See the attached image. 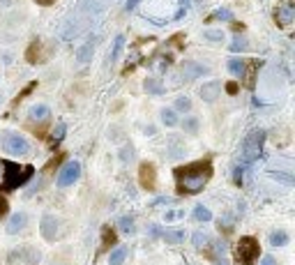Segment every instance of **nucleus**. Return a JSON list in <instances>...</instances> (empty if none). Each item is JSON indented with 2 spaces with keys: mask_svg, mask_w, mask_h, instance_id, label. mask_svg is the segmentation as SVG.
I'll list each match as a JSON object with an SVG mask.
<instances>
[{
  "mask_svg": "<svg viewBox=\"0 0 295 265\" xmlns=\"http://www.w3.org/2000/svg\"><path fill=\"white\" fill-rule=\"evenodd\" d=\"M173 173L180 194H201L208 180L212 178V164L210 159H196L185 166H178Z\"/></svg>",
  "mask_w": 295,
  "mask_h": 265,
  "instance_id": "1",
  "label": "nucleus"
},
{
  "mask_svg": "<svg viewBox=\"0 0 295 265\" xmlns=\"http://www.w3.org/2000/svg\"><path fill=\"white\" fill-rule=\"evenodd\" d=\"M35 175V166L30 164H19L9 159H0V191H14L30 182Z\"/></svg>",
  "mask_w": 295,
  "mask_h": 265,
  "instance_id": "2",
  "label": "nucleus"
},
{
  "mask_svg": "<svg viewBox=\"0 0 295 265\" xmlns=\"http://www.w3.org/2000/svg\"><path fill=\"white\" fill-rule=\"evenodd\" d=\"M263 141H265L263 129H251L249 134L244 136L242 145H240V161H242V166H249L251 161H256V159L261 157Z\"/></svg>",
  "mask_w": 295,
  "mask_h": 265,
  "instance_id": "3",
  "label": "nucleus"
},
{
  "mask_svg": "<svg viewBox=\"0 0 295 265\" xmlns=\"http://www.w3.org/2000/svg\"><path fill=\"white\" fill-rule=\"evenodd\" d=\"M261 256V244L254 235H242L235 244V258L240 265H254Z\"/></svg>",
  "mask_w": 295,
  "mask_h": 265,
  "instance_id": "4",
  "label": "nucleus"
},
{
  "mask_svg": "<svg viewBox=\"0 0 295 265\" xmlns=\"http://www.w3.org/2000/svg\"><path fill=\"white\" fill-rule=\"evenodd\" d=\"M0 145H2V150L7 152V155H14V157L28 155V150H30V143L19 132H5L2 138H0Z\"/></svg>",
  "mask_w": 295,
  "mask_h": 265,
  "instance_id": "5",
  "label": "nucleus"
},
{
  "mask_svg": "<svg viewBox=\"0 0 295 265\" xmlns=\"http://www.w3.org/2000/svg\"><path fill=\"white\" fill-rule=\"evenodd\" d=\"M79 178H81V164H79L76 159H69V161L62 164V168L58 171V175H55V185H58L60 189H65V187H72Z\"/></svg>",
  "mask_w": 295,
  "mask_h": 265,
  "instance_id": "6",
  "label": "nucleus"
},
{
  "mask_svg": "<svg viewBox=\"0 0 295 265\" xmlns=\"http://www.w3.org/2000/svg\"><path fill=\"white\" fill-rule=\"evenodd\" d=\"M274 21L279 28H288L295 21V2L293 0H281L274 7Z\"/></svg>",
  "mask_w": 295,
  "mask_h": 265,
  "instance_id": "7",
  "label": "nucleus"
},
{
  "mask_svg": "<svg viewBox=\"0 0 295 265\" xmlns=\"http://www.w3.org/2000/svg\"><path fill=\"white\" fill-rule=\"evenodd\" d=\"M138 180H141V185H143L148 191L155 189V185H157L155 164H150V161H143V164H141V168H138Z\"/></svg>",
  "mask_w": 295,
  "mask_h": 265,
  "instance_id": "8",
  "label": "nucleus"
},
{
  "mask_svg": "<svg viewBox=\"0 0 295 265\" xmlns=\"http://www.w3.org/2000/svg\"><path fill=\"white\" fill-rule=\"evenodd\" d=\"M39 231H42V238L53 242L55 238H58V219L53 217V214H44L42 221H39Z\"/></svg>",
  "mask_w": 295,
  "mask_h": 265,
  "instance_id": "9",
  "label": "nucleus"
},
{
  "mask_svg": "<svg viewBox=\"0 0 295 265\" xmlns=\"http://www.w3.org/2000/svg\"><path fill=\"white\" fill-rule=\"evenodd\" d=\"M219 92H221V81H208V83L201 85L198 95H201L203 102L212 104V102H217V99H219Z\"/></svg>",
  "mask_w": 295,
  "mask_h": 265,
  "instance_id": "10",
  "label": "nucleus"
},
{
  "mask_svg": "<svg viewBox=\"0 0 295 265\" xmlns=\"http://www.w3.org/2000/svg\"><path fill=\"white\" fill-rule=\"evenodd\" d=\"M208 74V67L205 65H198V62H185L182 65V81L187 83V81H194L198 76Z\"/></svg>",
  "mask_w": 295,
  "mask_h": 265,
  "instance_id": "11",
  "label": "nucleus"
},
{
  "mask_svg": "<svg viewBox=\"0 0 295 265\" xmlns=\"http://www.w3.org/2000/svg\"><path fill=\"white\" fill-rule=\"evenodd\" d=\"M26 224H28V214H26V212H14L7 221V233L9 235L21 233L23 228H26Z\"/></svg>",
  "mask_w": 295,
  "mask_h": 265,
  "instance_id": "12",
  "label": "nucleus"
},
{
  "mask_svg": "<svg viewBox=\"0 0 295 265\" xmlns=\"http://www.w3.org/2000/svg\"><path fill=\"white\" fill-rule=\"evenodd\" d=\"M28 118L35 120V122H44V120L51 118V108H49L46 104H35V106L28 108Z\"/></svg>",
  "mask_w": 295,
  "mask_h": 265,
  "instance_id": "13",
  "label": "nucleus"
},
{
  "mask_svg": "<svg viewBox=\"0 0 295 265\" xmlns=\"http://www.w3.org/2000/svg\"><path fill=\"white\" fill-rule=\"evenodd\" d=\"M161 238H164V242L166 244H182L185 242V228H166L164 233H161Z\"/></svg>",
  "mask_w": 295,
  "mask_h": 265,
  "instance_id": "14",
  "label": "nucleus"
},
{
  "mask_svg": "<svg viewBox=\"0 0 295 265\" xmlns=\"http://www.w3.org/2000/svg\"><path fill=\"white\" fill-rule=\"evenodd\" d=\"M270 247H286L288 242H291V235L286 233V231H281V228H277V231H272L270 233Z\"/></svg>",
  "mask_w": 295,
  "mask_h": 265,
  "instance_id": "15",
  "label": "nucleus"
},
{
  "mask_svg": "<svg viewBox=\"0 0 295 265\" xmlns=\"http://www.w3.org/2000/svg\"><path fill=\"white\" fill-rule=\"evenodd\" d=\"M226 67L233 76H240V79H242L244 72H247V60H242V58H231V60L226 62Z\"/></svg>",
  "mask_w": 295,
  "mask_h": 265,
  "instance_id": "16",
  "label": "nucleus"
},
{
  "mask_svg": "<svg viewBox=\"0 0 295 265\" xmlns=\"http://www.w3.org/2000/svg\"><path fill=\"white\" fill-rule=\"evenodd\" d=\"M143 90L148 92V95H164V92H166V88L161 85V81H159V79H145Z\"/></svg>",
  "mask_w": 295,
  "mask_h": 265,
  "instance_id": "17",
  "label": "nucleus"
},
{
  "mask_svg": "<svg viewBox=\"0 0 295 265\" xmlns=\"http://www.w3.org/2000/svg\"><path fill=\"white\" fill-rule=\"evenodd\" d=\"M268 173H270V178H272V180L284 182V185H288V187L295 182L293 173H291V168H286V171H279V168H277V171H268Z\"/></svg>",
  "mask_w": 295,
  "mask_h": 265,
  "instance_id": "18",
  "label": "nucleus"
},
{
  "mask_svg": "<svg viewBox=\"0 0 295 265\" xmlns=\"http://www.w3.org/2000/svg\"><path fill=\"white\" fill-rule=\"evenodd\" d=\"M127 258V247H115L111 254H108V265H122Z\"/></svg>",
  "mask_w": 295,
  "mask_h": 265,
  "instance_id": "19",
  "label": "nucleus"
},
{
  "mask_svg": "<svg viewBox=\"0 0 295 265\" xmlns=\"http://www.w3.org/2000/svg\"><path fill=\"white\" fill-rule=\"evenodd\" d=\"M159 118H161V122L166 125V127H175L178 125V111H173V108H161V113H159Z\"/></svg>",
  "mask_w": 295,
  "mask_h": 265,
  "instance_id": "20",
  "label": "nucleus"
},
{
  "mask_svg": "<svg viewBox=\"0 0 295 265\" xmlns=\"http://www.w3.org/2000/svg\"><path fill=\"white\" fill-rule=\"evenodd\" d=\"M118 228H120L122 233H127V235L136 233V224H134V219H132V217H127V214L118 219Z\"/></svg>",
  "mask_w": 295,
  "mask_h": 265,
  "instance_id": "21",
  "label": "nucleus"
},
{
  "mask_svg": "<svg viewBox=\"0 0 295 265\" xmlns=\"http://www.w3.org/2000/svg\"><path fill=\"white\" fill-rule=\"evenodd\" d=\"M191 214H194V219L196 221H212V212H210V208H205V205H201L198 203L196 208H194V212H191Z\"/></svg>",
  "mask_w": 295,
  "mask_h": 265,
  "instance_id": "22",
  "label": "nucleus"
},
{
  "mask_svg": "<svg viewBox=\"0 0 295 265\" xmlns=\"http://www.w3.org/2000/svg\"><path fill=\"white\" fill-rule=\"evenodd\" d=\"M122 49H125V35H115V39H113V49H111V62H118V58H120Z\"/></svg>",
  "mask_w": 295,
  "mask_h": 265,
  "instance_id": "23",
  "label": "nucleus"
},
{
  "mask_svg": "<svg viewBox=\"0 0 295 265\" xmlns=\"http://www.w3.org/2000/svg\"><path fill=\"white\" fill-rule=\"evenodd\" d=\"M108 244H115V233L108 226H104L102 228V247H99V251L108 249Z\"/></svg>",
  "mask_w": 295,
  "mask_h": 265,
  "instance_id": "24",
  "label": "nucleus"
},
{
  "mask_svg": "<svg viewBox=\"0 0 295 265\" xmlns=\"http://www.w3.org/2000/svg\"><path fill=\"white\" fill-rule=\"evenodd\" d=\"M198 125H201V122H198L196 115H189V118H185V120H182V129H185L187 134H191V136L198 132Z\"/></svg>",
  "mask_w": 295,
  "mask_h": 265,
  "instance_id": "25",
  "label": "nucleus"
},
{
  "mask_svg": "<svg viewBox=\"0 0 295 265\" xmlns=\"http://www.w3.org/2000/svg\"><path fill=\"white\" fill-rule=\"evenodd\" d=\"M90 58H92V42H85V44L79 49V53H76V60L83 65V62H88Z\"/></svg>",
  "mask_w": 295,
  "mask_h": 265,
  "instance_id": "26",
  "label": "nucleus"
},
{
  "mask_svg": "<svg viewBox=\"0 0 295 265\" xmlns=\"http://www.w3.org/2000/svg\"><path fill=\"white\" fill-rule=\"evenodd\" d=\"M191 242H194V247L203 249V247L210 244V238H208V233H203V231H196V233L191 235Z\"/></svg>",
  "mask_w": 295,
  "mask_h": 265,
  "instance_id": "27",
  "label": "nucleus"
},
{
  "mask_svg": "<svg viewBox=\"0 0 295 265\" xmlns=\"http://www.w3.org/2000/svg\"><path fill=\"white\" fill-rule=\"evenodd\" d=\"M173 111H180V113L191 111V99L187 97V95H180V97L175 99V108H173Z\"/></svg>",
  "mask_w": 295,
  "mask_h": 265,
  "instance_id": "28",
  "label": "nucleus"
},
{
  "mask_svg": "<svg viewBox=\"0 0 295 265\" xmlns=\"http://www.w3.org/2000/svg\"><path fill=\"white\" fill-rule=\"evenodd\" d=\"M65 134H67V125H65V122H58L55 129H53V134H51L53 143H60L62 138H65Z\"/></svg>",
  "mask_w": 295,
  "mask_h": 265,
  "instance_id": "29",
  "label": "nucleus"
},
{
  "mask_svg": "<svg viewBox=\"0 0 295 265\" xmlns=\"http://www.w3.org/2000/svg\"><path fill=\"white\" fill-rule=\"evenodd\" d=\"M185 217V210L182 208H173V210H166L164 212V221H178V219H182Z\"/></svg>",
  "mask_w": 295,
  "mask_h": 265,
  "instance_id": "30",
  "label": "nucleus"
},
{
  "mask_svg": "<svg viewBox=\"0 0 295 265\" xmlns=\"http://www.w3.org/2000/svg\"><path fill=\"white\" fill-rule=\"evenodd\" d=\"M244 49H247V39L240 37V35H235L233 44H231V51H233V53H240V51H244Z\"/></svg>",
  "mask_w": 295,
  "mask_h": 265,
  "instance_id": "31",
  "label": "nucleus"
},
{
  "mask_svg": "<svg viewBox=\"0 0 295 265\" xmlns=\"http://www.w3.org/2000/svg\"><path fill=\"white\" fill-rule=\"evenodd\" d=\"M203 37L208 39V42H219V44H221V42H224V32H221V30H205Z\"/></svg>",
  "mask_w": 295,
  "mask_h": 265,
  "instance_id": "32",
  "label": "nucleus"
},
{
  "mask_svg": "<svg viewBox=\"0 0 295 265\" xmlns=\"http://www.w3.org/2000/svg\"><path fill=\"white\" fill-rule=\"evenodd\" d=\"M212 19H217V21H233V14H231V9H217Z\"/></svg>",
  "mask_w": 295,
  "mask_h": 265,
  "instance_id": "33",
  "label": "nucleus"
},
{
  "mask_svg": "<svg viewBox=\"0 0 295 265\" xmlns=\"http://www.w3.org/2000/svg\"><path fill=\"white\" fill-rule=\"evenodd\" d=\"M171 203V198H166V196H159V198H155V201H152V208H159V205H168Z\"/></svg>",
  "mask_w": 295,
  "mask_h": 265,
  "instance_id": "34",
  "label": "nucleus"
},
{
  "mask_svg": "<svg viewBox=\"0 0 295 265\" xmlns=\"http://www.w3.org/2000/svg\"><path fill=\"white\" fill-rule=\"evenodd\" d=\"M9 210V203H7V198H2L0 196V217H5Z\"/></svg>",
  "mask_w": 295,
  "mask_h": 265,
  "instance_id": "35",
  "label": "nucleus"
},
{
  "mask_svg": "<svg viewBox=\"0 0 295 265\" xmlns=\"http://www.w3.org/2000/svg\"><path fill=\"white\" fill-rule=\"evenodd\" d=\"M261 265H277V258L274 256H263L261 258Z\"/></svg>",
  "mask_w": 295,
  "mask_h": 265,
  "instance_id": "36",
  "label": "nucleus"
},
{
  "mask_svg": "<svg viewBox=\"0 0 295 265\" xmlns=\"http://www.w3.org/2000/svg\"><path fill=\"white\" fill-rule=\"evenodd\" d=\"M138 2H141V0H127V5H125V9H127V12H132V9L136 7Z\"/></svg>",
  "mask_w": 295,
  "mask_h": 265,
  "instance_id": "37",
  "label": "nucleus"
},
{
  "mask_svg": "<svg viewBox=\"0 0 295 265\" xmlns=\"http://www.w3.org/2000/svg\"><path fill=\"white\" fill-rule=\"evenodd\" d=\"M150 235H152V238H159V235H161V233H159L157 224H150Z\"/></svg>",
  "mask_w": 295,
  "mask_h": 265,
  "instance_id": "38",
  "label": "nucleus"
},
{
  "mask_svg": "<svg viewBox=\"0 0 295 265\" xmlns=\"http://www.w3.org/2000/svg\"><path fill=\"white\" fill-rule=\"evenodd\" d=\"M35 2H37V5H44V7H49V5H53L55 0H35Z\"/></svg>",
  "mask_w": 295,
  "mask_h": 265,
  "instance_id": "39",
  "label": "nucleus"
},
{
  "mask_svg": "<svg viewBox=\"0 0 295 265\" xmlns=\"http://www.w3.org/2000/svg\"><path fill=\"white\" fill-rule=\"evenodd\" d=\"M226 90L231 92V95H235V92H238V85H235V83H228V85H226Z\"/></svg>",
  "mask_w": 295,
  "mask_h": 265,
  "instance_id": "40",
  "label": "nucleus"
}]
</instances>
